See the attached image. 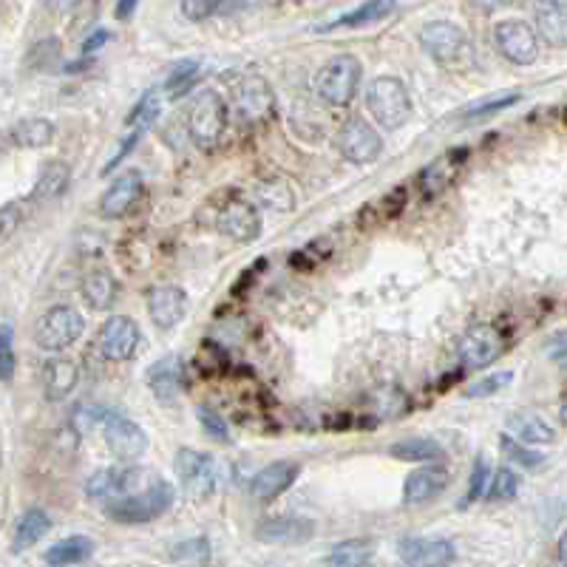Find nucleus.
Instances as JSON below:
<instances>
[{"label": "nucleus", "mask_w": 567, "mask_h": 567, "mask_svg": "<svg viewBox=\"0 0 567 567\" xmlns=\"http://www.w3.org/2000/svg\"><path fill=\"white\" fill-rule=\"evenodd\" d=\"M173 497L176 494H173L171 482L154 477L142 491L105 502V516L114 522H122V525H145V522H154L162 514H168Z\"/></svg>", "instance_id": "obj_1"}, {"label": "nucleus", "mask_w": 567, "mask_h": 567, "mask_svg": "<svg viewBox=\"0 0 567 567\" xmlns=\"http://www.w3.org/2000/svg\"><path fill=\"white\" fill-rule=\"evenodd\" d=\"M420 46L426 49L434 63L446 66V69H471L474 57H471V43L457 23L448 20H434L420 29Z\"/></svg>", "instance_id": "obj_2"}, {"label": "nucleus", "mask_w": 567, "mask_h": 567, "mask_svg": "<svg viewBox=\"0 0 567 567\" xmlns=\"http://www.w3.org/2000/svg\"><path fill=\"white\" fill-rule=\"evenodd\" d=\"M366 105H369V114L375 117V122L386 131H397L412 120L409 88L403 86V80H397V77L372 80L369 94H366Z\"/></svg>", "instance_id": "obj_3"}, {"label": "nucleus", "mask_w": 567, "mask_h": 567, "mask_svg": "<svg viewBox=\"0 0 567 567\" xmlns=\"http://www.w3.org/2000/svg\"><path fill=\"white\" fill-rule=\"evenodd\" d=\"M361 60L355 54H338L315 74V91L329 105H349L361 88Z\"/></svg>", "instance_id": "obj_4"}, {"label": "nucleus", "mask_w": 567, "mask_h": 567, "mask_svg": "<svg viewBox=\"0 0 567 567\" xmlns=\"http://www.w3.org/2000/svg\"><path fill=\"white\" fill-rule=\"evenodd\" d=\"M227 131V103L216 91H202L188 108V134L199 148H213Z\"/></svg>", "instance_id": "obj_5"}, {"label": "nucleus", "mask_w": 567, "mask_h": 567, "mask_svg": "<svg viewBox=\"0 0 567 567\" xmlns=\"http://www.w3.org/2000/svg\"><path fill=\"white\" fill-rule=\"evenodd\" d=\"M94 423L103 429L108 451H111L120 463H134V460H139V457L148 451V434L139 429L134 420L122 417V414L94 409Z\"/></svg>", "instance_id": "obj_6"}, {"label": "nucleus", "mask_w": 567, "mask_h": 567, "mask_svg": "<svg viewBox=\"0 0 567 567\" xmlns=\"http://www.w3.org/2000/svg\"><path fill=\"white\" fill-rule=\"evenodd\" d=\"M173 471L190 502H205L216 488V463L196 448H179Z\"/></svg>", "instance_id": "obj_7"}, {"label": "nucleus", "mask_w": 567, "mask_h": 567, "mask_svg": "<svg viewBox=\"0 0 567 567\" xmlns=\"http://www.w3.org/2000/svg\"><path fill=\"white\" fill-rule=\"evenodd\" d=\"M83 329H86L83 315L77 310H71V307H66V304H60V307H52V310L37 321L35 344L40 346L43 352H63V349H69L74 341H80Z\"/></svg>", "instance_id": "obj_8"}, {"label": "nucleus", "mask_w": 567, "mask_h": 567, "mask_svg": "<svg viewBox=\"0 0 567 567\" xmlns=\"http://www.w3.org/2000/svg\"><path fill=\"white\" fill-rule=\"evenodd\" d=\"M151 480H154V474L145 468H103L88 477L86 494L100 502H111V499L142 491Z\"/></svg>", "instance_id": "obj_9"}, {"label": "nucleus", "mask_w": 567, "mask_h": 567, "mask_svg": "<svg viewBox=\"0 0 567 567\" xmlns=\"http://www.w3.org/2000/svg\"><path fill=\"white\" fill-rule=\"evenodd\" d=\"M505 349V335L494 324H474L457 344V355L465 369H485Z\"/></svg>", "instance_id": "obj_10"}, {"label": "nucleus", "mask_w": 567, "mask_h": 567, "mask_svg": "<svg viewBox=\"0 0 567 567\" xmlns=\"http://www.w3.org/2000/svg\"><path fill=\"white\" fill-rule=\"evenodd\" d=\"M233 108L244 122H261L273 117L275 94L261 74H244L233 86Z\"/></svg>", "instance_id": "obj_11"}, {"label": "nucleus", "mask_w": 567, "mask_h": 567, "mask_svg": "<svg viewBox=\"0 0 567 567\" xmlns=\"http://www.w3.org/2000/svg\"><path fill=\"white\" fill-rule=\"evenodd\" d=\"M494 43L505 60L514 66H531L539 57V37L522 20H502L494 29Z\"/></svg>", "instance_id": "obj_12"}, {"label": "nucleus", "mask_w": 567, "mask_h": 567, "mask_svg": "<svg viewBox=\"0 0 567 567\" xmlns=\"http://www.w3.org/2000/svg\"><path fill=\"white\" fill-rule=\"evenodd\" d=\"M338 148L349 162L369 165L383 154V139L375 131V125H369L363 117H349L344 128L338 131Z\"/></svg>", "instance_id": "obj_13"}, {"label": "nucleus", "mask_w": 567, "mask_h": 567, "mask_svg": "<svg viewBox=\"0 0 567 567\" xmlns=\"http://www.w3.org/2000/svg\"><path fill=\"white\" fill-rule=\"evenodd\" d=\"M139 344H142V332H139L137 321L128 315H114L100 329V352L108 361L122 363L137 358Z\"/></svg>", "instance_id": "obj_14"}, {"label": "nucleus", "mask_w": 567, "mask_h": 567, "mask_svg": "<svg viewBox=\"0 0 567 567\" xmlns=\"http://www.w3.org/2000/svg\"><path fill=\"white\" fill-rule=\"evenodd\" d=\"M216 227L219 233L227 239L239 241V244H250L261 236V216L258 207L247 199H230L227 205H222L219 216H216Z\"/></svg>", "instance_id": "obj_15"}, {"label": "nucleus", "mask_w": 567, "mask_h": 567, "mask_svg": "<svg viewBox=\"0 0 567 567\" xmlns=\"http://www.w3.org/2000/svg\"><path fill=\"white\" fill-rule=\"evenodd\" d=\"M142 190H145V185H142V176L137 171L122 173L120 179L103 193L100 216H105V219H122V216L134 213V207L142 199Z\"/></svg>", "instance_id": "obj_16"}, {"label": "nucleus", "mask_w": 567, "mask_h": 567, "mask_svg": "<svg viewBox=\"0 0 567 567\" xmlns=\"http://www.w3.org/2000/svg\"><path fill=\"white\" fill-rule=\"evenodd\" d=\"M148 389L154 392L159 403L173 406L182 397V392H185V366H182V358L168 355V358L156 361L148 369Z\"/></svg>", "instance_id": "obj_17"}, {"label": "nucleus", "mask_w": 567, "mask_h": 567, "mask_svg": "<svg viewBox=\"0 0 567 567\" xmlns=\"http://www.w3.org/2000/svg\"><path fill=\"white\" fill-rule=\"evenodd\" d=\"M400 559L406 565L417 567H440L451 565L457 559V550L448 539H426V536H412L400 542Z\"/></svg>", "instance_id": "obj_18"}, {"label": "nucleus", "mask_w": 567, "mask_h": 567, "mask_svg": "<svg viewBox=\"0 0 567 567\" xmlns=\"http://www.w3.org/2000/svg\"><path fill=\"white\" fill-rule=\"evenodd\" d=\"M315 525L301 516H275V519H261L256 525V539L267 545H298L310 542Z\"/></svg>", "instance_id": "obj_19"}, {"label": "nucleus", "mask_w": 567, "mask_h": 567, "mask_svg": "<svg viewBox=\"0 0 567 567\" xmlns=\"http://www.w3.org/2000/svg\"><path fill=\"white\" fill-rule=\"evenodd\" d=\"M185 310H188V295L173 284H162L148 293V315L159 329L176 327L185 318Z\"/></svg>", "instance_id": "obj_20"}, {"label": "nucleus", "mask_w": 567, "mask_h": 567, "mask_svg": "<svg viewBox=\"0 0 567 567\" xmlns=\"http://www.w3.org/2000/svg\"><path fill=\"white\" fill-rule=\"evenodd\" d=\"M298 474H301V465L293 463V460H278V463L264 465L258 471L253 482H250V491L261 502H273L275 497H281L298 480Z\"/></svg>", "instance_id": "obj_21"}, {"label": "nucleus", "mask_w": 567, "mask_h": 567, "mask_svg": "<svg viewBox=\"0 0 567 567\" xmlns=\"http://www.w3.org/2000/svg\"><path fill=\"white\" fill-rule=\"evenodd\" d=\"M156 117H159V100H156V91H148V94H145V97L139 100L137 108L131 111V117H128V125H131V134L122 139V148H120V151H117V156H114V159H111V162L105 165L103 176H105V173L114 171V168L120 165L122 159L131 154V151H134V145H137L139 139L145 137V131H148V128L154 125Z\"/></svg>", "instance_id": "obj_22"}, {"label": "nucleus", "mask_w": 567, "mask_h": 567, "mask_svg": "<svg viewBox=\"0 0 567 567\" xmlns=\"http://www.w3.org/2000/svg\"><path fill=\"white\" fill-rule=\"evenodd\" d=\"M448 485V471L443 465H426L412 471L403 482V502L406 505H423L437 494H443Z\"/></svg>", "instance_id": "obj_23"}, {"label": "nucleus", "mask_w": 567, "mask_h": 567, "mask_svg": "<svg viewBox=\"0 0 567 567\" xmlns=\"http://www.w3.org/2000/svg\"><path fill=\"white\" fill-rule=\"evenodd\" d=\"M533 15L539 35L548 40L553 49H565L567 43V12L565 0H533Z\"/></svg>", "instance_id": "obj_24"}, {"label": "nucleus", "mask_w": 567, "mask_h": 567, "mask_svg": "<svg viewBox=\"0 0 567 567\" xmlns=\"http://www.w3.org/2000/svg\"><path fill=\"white\" fill-rule=\"evenodd\" d=\"M77 363L69 361V358H52V361L43 363V392H46V400L52 403H60L74 392L77 386Z\"/></svg>", "instance_id": "obj_25"}, {"label": "nucleus", "mask_w": 567, "mask_h": 567, "mask_svg": "<svg viewBox=\"0 0 567 567\" xmlns=\"http://www.w3.org/2000/svg\"><path fill=\"white\" fill-rule=\"evenodd\" d=\"M80 293H83V298H86V304L91 310H111L114 301H117V281H114V275L108 273V270H100V267H97V270H88V273L83 275Z\"/></svg>", "instance_id": "obj_26"}, {"label": "nucleus", "mask_w": 567, "mask_h": 567, "mask_svg": "<svg viewBox=\"0 0 567 567\" xmlns=\"http://www.w3.org/2000/svg\"><path fill=\"white\" fill-rule=\"evenodd\" d=\"M397 0H366L358 9H352L344 18L332 20L329 26H318V32H332V29H358V26H369L378 20L389 18L395 12Z\"/></svg>", "instance_id": "obj_27"}, {"label": "nucleus", "mask_w": 567, "mask_h": 567, "mask_svg": "<svg viewBox=\"0 0 567 567\" xmlns=\"http://www.w3.org/2000/svg\"><path fill=\"white\" fill-rule=\"evenodd\" d=\"M71 182V168L66 162H60V159H54L49 162L43 173H40V179L35 182V190H32V202H54V199H60L66 188H69Z\"/></svg>", "instance_id": "obj_28"}, {"label": "nucleus", "mask_w": 567, "mask_h": 567, "mask_svg": "<svg viewBox=\"0 0 567 567\" xmlns=\"http://www.w3.org/2000/svg\"><path fill=\"white\" fill-rule=\"evenodd\" d=\"M389 454L395 460H403V463H440V460H446V448L429 440V437L400 440V443L389 448Z\"/></svg>", "instance_id": "obj_29"}, {"label": "nucleus", "mask_w": 567, "mask_h": 567, "mask_svg": "<svg viewBox=\"0 0 567 567\" xmlns=\"http://www.w3.org/2000/svg\"><path fill=\"white\" fill-rule=\"evenodd\" d=\"M94 539H88V536H69V539H60L57 545L46 550V562L49 565H80V562H86L94 556Z\"/></svg>", "instance_id": "obj_30"}, {"label": "nucleus", "mask_w": 567, "mask_h": 567, "mask_svg": "<svg viewBox=\"0 0 567 567\" xmlns=\"http://www.w3.org/2000/svg\"><path fill=\"white\" fill-rule=\"evenodd\" d=\"M9 137H12V145L35 151V148H46V145H52L54 125L49 120H43V117H29V120L18 122V125L12 128V134H9Z\"/></svg>", "instance_id": "obj_31"}, {"label": "nucleus", "mask_w": 567, "mask_h": 567, "mask_svg": "<svg viewBox=\"0 0 567 567\" xmlns=\"http://www.w3.org/2000/svg\"><path fill=\"white\" fill-rule=\"evenodd\" d=\"M49 528H52V522H49L46 511L29 508V511L18 519V525H15V539H12V545H15V550L32 548V545H37V542L49 533Z\"/></svg>", "instance_id": "obj_32"}, {"label": "nucleus", "mask_w": 567, "mask_h": 567, "mask_svg": "<svg viewBox=\"0 0 567 567\" xmlns=\"http://www.w3.org/2000/svg\"><path fill=\"white\" fill-rule=\"evenodd\" d=\"M508 429H511V434H516L522 443H550V440H553V429H550L548 423H545L542 417L528 412L511 414V417H508Z\"/></svg>", "instance_id": "obj_33"}, {"label": "nucleus", "mask_w": 567, "mask_h": 567, "mask_svg": "<svg viewBox=\"0 0 567 567\" xmlns=\"http://www.w3.org/2000/svg\"><path fill=\"white\" fill-rule=\"evenodd\" d=\"M372 542H363V539H349V542H341L335 545L332 553L327 556V565L335 567H363L372 562Z\"/></svg>", "instance_id": "obj_34"}, {"label": "nucleus", "mask_w": 567, "mask_h": 567, "mask_svg": "<svg viewBox=\"0 0 567 567\" xmlns=\"http://www.w3.org/2000/svg\"><path fill=\"white\" fill-rule=\"evenodd\" d=\"M258 202L267 207H273V210H293L295 205V196H293V188L287 185V182H261L258 185Z\"/></svg>", "instance_id": "obj_35"}, {"label": "nucleus", "mask_w": 567, "mask_h": 567, "mask_svg": "<svg viewBox=\"0 0 567 567\" xmlns=\"http://www.w3.org/2000/svg\"><path fill=\"white\" fill-rule=\"evenodd\" d=\"M499 446H502V451H505L516 465H522V468H528V471H536V468H542V465L548 463V457H542L539 451L525 448L522 443H516L511 434H502V437H499Z\"/></svg>", "instance_id": "obj_36"}, {"label": "nucleus", "mask_w": 567, "mask_h": 567, "mask_svg": "<svg viewBox=\"0 0 567 567\" xmlns=\"http://www.w3.org/2000/svg\"><path fill=\"white\" fill-rule=\"evenodd\" d=\"M171 559L176 565H207V562H210V545H207V539L179 542V545L171 550Z\"/></svg>", "instance_id": "obj_37"}, {"label": "nucleus", "mask_w": 567, "mask_h": 567, "mask_svg": "<svg viewBox=\"0 0 567 567\" xmlns=\"http://www.w3.org/2000/svg\"><path fill=\"white\" fill-rule=\"evenodd\" d=\"M29 63L40 71L57 69V63H60V43H57V40H43V43H37L32 54H29Z\"/></svg>", "instance_id": "obj_38"}, {"label": "nucleus", "mask_w": 567, "mask_h": 567, "mask_svg": "<svg viewBox=\"0 0 567 567\" xmlns=\"http://www.w3.org/2000/svg\"><path fill=\"white\" fill-rule=\"evenodd\" d=\"M15 332L12 327H6V324H0V380H9L15 375Z\"/></svg>", "instance_id": "obj_39"}, {"label": "nucleus", "mask_w": 567, "mask_h": 567, "mask_svg": "<svg viewBox=\"0 0 567 567\" xmlns=\"http://www.w3.org/2000/svg\"><path fill=\"white\" fill-rule=\"evenodd\" d=\"M514 380L511 372H499V375H491V378L485 380H477V383H471L468 389H465L463 395L465 397H488V395H497L499 389H505L508 383Z\"/></svg>", "instance_id": "obj_40"}, {"label": "nucleus", "mask_w": 567, "mask_h": 567, "mask_svg": "<svg viewBox=\"0 0 567 567\" xmlns=\"http://www.w3.org/2000/svg\"><path fill=\"white\" fill-rule=\"evenodd\" d=\"M516 491H519V480H516V474L511 468H502L497 477H494V485H491V494L488 497L494 499V502H508V499L516 497Z\"/></svg>", "instance_id": "obj_41"}, {"label": "nucleus", "mask_w": 567, "mask_h": 567, "mask_svg": "<svg viewBox=\"0 0 567 567\" xmlns=\"http://www.w3.org/2000/svg\"><path fill=\"white\" fill-rule=\"evenodd\" d=\"M420 185H423V190H426V196H431V193H440V190L446 188L448 171H446V165H443V159H440V162H434V165H429V168L423 171V176H420Z\"/></svg>", "instance_id": "obj_42"}, {"label": "nucleus", "mask_w": 567, "mask_h": 567, "mask_svg": "<svg viewBox=\"0 0 567 567\" xmlns=\"http://www.w3.org/2000/svg\"><path fill=\"white\" fill-rule=\"evenodd\" d=\"M199 423H202V429H205L216 443H230L227 423H224L222 417L213 412V409H199Z\"/></svg>", "instance_id": "obj_43"}, {"label": "nucleus", "mask_w": 567, "mask_h": 567, "mask_svg": "<svg viewBox=\"0 0 567 567\" xmlns=\"http://www.w3.org/2000/svg\"><path fill=\"white\" fill-rule=\"evenodd\" d=\"M219 3L222 0H182V15L193 23H202L219 9Z\"/></svg>", "instance_id": "obj_44"}, {"label": "nucleus", "mask_w": 567, "mask_h": 567, "mask_svg": "<svg viewBox=\"0 0 567 567\" xmlns=\"http://www.w3.org/2000/svg\"><path fill=\"white\" fill-rule=\"evenodd\" d=\"M516 103H519V94H508V97H499V100H491V103L477 105V108L465 111V117H471V120H488L491 114H499V111H505V108H511V105Z\"/></svg>", "instance_id": "obj_45"}, {"label": "nucleus", "mask_w": 567, "mask_h": 567, "mask_svg": "<svg viewBox=\"0 0 567 567\" xmlns=\"http://www.w3.org/2000/svg\"><path fill=\"white\" fill-rule=\"evenodd\" d=\"M485 485H488V463L477 460L474 471H471V482H468V494H465V505L477 502L485 494Z\"/></svg>", "instance_id": "obj_46"}, {"label": "nucleus", "mask_w": 567, "mask_h": 567, "mask_svg": "<svg viewBox=\"0 0 567 567\" xmlns=\"http://www.w3.org/2000/svg\"><path fill=\"white\" fill-rule=\"evenodd\" d=\"M20 219H23L20 207H15V205L0 207V241L9 239V236H12V233L18 230Z\"/></svg>", "instance_id": "obj_47"}, {"label": "nucleus", "mask_w": 567, "mask_h": 567, "mask_svg": "<svg viewBox=\"0 0 567 567\" xmlns=\"http://www.w3.org/2000/svg\"><path fill=\"white\" fill-rule=\"evenodd\" d=\"M196 69H199V63H196V60H188V63L176 66L171 77H168L165 88H168V91H182V83L193 80V77H196Z\"/></svg>", "instance_id": "obj_48"}, {"label": "nucleus", "mask_w": 567, "mask_h": 567, "mask_svg": "<svg viewBox=\"0 0 567 567\" xmlns=\"http://www.w3.org/2000/svg\"><path fill=\"white\" fill-rule=\"evenodd\" d=\"M108 40H111V35H108L105 29H100L97 35H91V37H88V40H86V43H83V52H86V54L97 52V49H100L103 43H108Z\"/></svg>", "instance_id": "obj_49"}, {"label": "nucleus", "mask_w": 567, "mask_h": 567, "mask_svg": "<svg viewBox=\"0 0 567 567\" xmlns=\"http://www.w3.org/2000/svg\"><path fill=\"white\" fill-rule=\"evenodd\" d=\"M519 0H474V6L482 9V12H497L502 6H514Z\"/></svg>", "instance_id": "obj_50"}, {"label": "nucleus", "mask_w": 567, "mask_h": 567, "mask_svg": "<svg viewBox=\"0 0 567 567\" xmlns=\"http://www.w3.org/2000/svg\"><path fill=\"white\" fill-rule=\"evenodd\" d=\"M134 6H137V0H120V3H117V18L120 20L131 18Z\"/></svg>", "instance_id": "obj_51"}, {"label": "nucleus", "mask_w": 567, "mask_h": 567, "mask_svg": "<svg viewBox=\"0 0 567 567\" xmlns=\"http://www.w3.org/2000/svg\"><path fill=\"white\" fill-rule=\"evenodd\" d=\"M77 0H52V6L57 9V12H66V9H71Z\"/></svg>", "instance_id": "obj_52"}]
</instances>
